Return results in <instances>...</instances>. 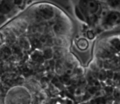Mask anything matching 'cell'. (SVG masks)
Returning a JSON list of instances; mask_svg holds the SVG:
<instances>
[{"mask_svg": "<svg viewBox=\"0 0 120 104\" xmlns=\"http://www.w3.org/2000/svg\"><path fill=\"white\" fill-rule=\"evenodd\" d=\"M77 9L81 12L85 20L95 19L101 12V5L98 0H79Z\"/></svg>", "mask_w": 120, "mask_h": 104, "instance_id": "obj_1", "label": "cell"}, {"mask_svg": "<svg viewBox=\"0 0 120 104\" xmlns=\"http://www.w3.org/2000/svg\"><path fill=\"white\" fill-rule=\"evenodd\" d=\"M102 24L105 27H113L120 24V12L110 11L103 17Z\"/></svg>", "mask_w": 120, "mask_h": 104, "instance_id": "obj_2", "label": "cell"}, {"mask_svg": "<svg viewBox=\"0 0 120 104\" xmlns=\"http://www.w3.org/2000/svg\"><path fill=\"white\" fill-rule=\"evenodd\" d=\"M77 45H78V47L81 48V49H86V48L88 47V43H87V41L86 39H80L78 41Z\"/></svg>", "mask_w": 120, "mask_h": 104, "instance_id": "obj_3", "label": "cell"}, {"mask_svg": "<svg viewBox=\"0 0 120 104\" xmlns=\"http://www.w3.org/2000/svg\"><path fill=\"white\" fill-rule=\"evenodd\" d=\"M118 1H119V0H107V3H108V4L110 6V7L117 8Z\"/></svg>", "mask_w": 120, "mask_h": 104, "instance_id": "obj_4", "label": "cell"}, {"mask_svg": "<svg viewBox=\"0 0 120 104\" xmlns=\"http://www.w3.org/2000/svg\"><path fill=\"white\" fill-rule=\"evenodd\" d=\"M100 79H105V73L102 72V74H101V73H100Z\"/></svg>", "mask_w": 120, "mask_h": 104, "instance_id": "obj_5", "label": "cell"}, {"mask_svg": "<svg viewBox=\"0 0 120 104\" xmlns=\"http://www.w3.org/2000/svg\"><path fill=\"white\" fill-rule=\"evenodd\" d=\"M90 93H95V89H90Z\"/></svg>", "mask_w": 120, "mask_h": 104, "instance_id": "obj_6", "label": "cell"}, {"mask_svg": "<svg viewBox=\"0 0 120 104\" xmlns=\"http://www.w3.org/2000/svg\"><path fill=\"white\" fill-rule=\"evenodd\" d=\"M117 8H120V0L118 3V6H117Z\"/></svg>", "mask_w": 120, "mask_h": 104, "instance_id": "obj_7", "label": "cell"}, {"mask_svg": "<svg viewBox=\"0 0 120 104\" xmlns=\"http://www.w3.org/2000/svg\"><path fill=\"white\" fill-rule=\"evenodd\" d=\"M98 1H100H100H107V0H98Z\"/></svg>", "mask_w": 120, "mask_h": 104, "instance_id": "obj_8", "label": "cell"}, {"mask_svg": "<svg viewBox=\"0 0 120 104\" xmlns=\"http://www.w3.org/2000/svg\"><path fill=\"white\" fill-rule=\"evenodd\" d=\"M29 1H30V0H26V2H27V3H28Z\"/></svg>", "mask_w": 120, "mask_h": 104, "instance_id": "obj_9", "label": "cell"}]
</instances>
